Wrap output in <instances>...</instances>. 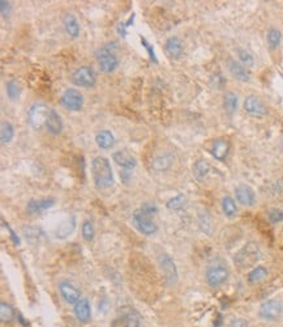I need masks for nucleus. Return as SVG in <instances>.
I'll use <instances>...</instances> for the list:
<instances>
[{
  "instance_id": "obj_22",
  "label": "nucleus",
  "mask_w": 283,
  "mask_h": 327,
  "mask_svg": "<svg viewBox=\"0 0 283 327\" xmlns=\"http://www.w3.org/2000/svg\"><path fill=\"white\" fill-rule=\"evenodd\" d=\"M166 51L171 58L179 59L183 55V42L180 41L179 37L172 36L166 41Z\"/></svg>"
},
{
  "instance_id": "obj_19",
  "label": "nucleus",
  "mask_w": 283,
  "mask_h": 327,
  "mask_svg": "<svg viewBox=\"0 0 283 327\" xmlns=\"http://www.w3.org/2000/svg\"><path fill=\"white\" fill-rule=\"evenodd\" d=\"M212 156L216 160H219V161H223L226 160V157L229 156L230 152V143L226 140V139H216L213 142L212 145Z\"/></svg>"
},
{
  "instance_id": "obj_32",
  "label": "nucleus",
  "mask_w": 283,
  "mask_h": 327,
  "mask_svg": "<svg viewBox=\"0 0 283 327\" xmlns=\"http://www.w3.org/2000/svg\"><path fill=\"white\" fill-rule=\"evenodd\" d=\"M15 318V310L7 302L0 304V319L3 323H9Z\"/></svg>"
},
{
  "instance_id": "obj_15",
  "label": "nucleus",
  "mask_w": 283,
  "mask_h": 327,
  "mask_svg": "<svg viewBox=\"0 0 283 327\" xmlns=\"http://www.w3.org/2000/svg\"><path fill=\"white\" fill-rule=\"evenodd\" d=\"M75 315L77 321L81 323H88L92 319V308H90V302L86 298H81L73 308Z\"/></svg>"
},
{
  "instance_id": "obj_8",
  "label": "nucleus",
  "mask_w": 283,
  "mask_h": 327,
  "mask_svg": "<svg viewBox=\"0 0 283 327\" xmlns=\"http://www.w3.org/2000/svg\"><path fill=\"white\" fill-rule=\"evenodd\" d=\"M71 81L77 87L83 88H92L97 83V73L92 67L83 66L77 68L71 76Z\"/></svg>"
},
{
  "instance_id": "obj_10",
  "label": "nucleus",
  "mask_w": 283,
  "mask_h": 327,
  "mask_svg": "<svg viewBox=\"0 0 283 327\" xmlns=\"http://www.w3.org/2000/svg\"><path fill=\"white\" fill-rule=\"evenodd\" d=\"M258 314L266 321H275L283 314V305L277 300H267L261 304Z\"/></svg>"
},
{
  "instance_id": "obj_45",
  "label": "nucleus",
  "mask_w": 283,
  "mask_h": 327,
  "mask_svg": "<svg viewBox=\"0 0 283 327\" xmlns=\"http://www.w3.org/2000/svg\"><path fill=\"white\" fill-rule=\"evenodd\" d=\"M4 225H5V227H7V229H8V231H9V233H11V237H12L13 242L16 243V245H18V243H20V239H18V237H17V236L15 235V232H13L12 229H11V227H9L8 224H5V222H4Z\"/></svg>"
},
{
  "instance_id": "obj_30",
  "label": "nucleus",
  "mask_w": 283,
  "mask_h": 327,
  "mask_svg": "<svg viewBox=\"0 0 283 327\" xmlns=\"http://www.w3.org/2000/svg\"><path fill=\"white\" fill-rule=\"evenodd\" d=\"M5 92L7 96L11 101H16L21 94V88L16 80H9L8 83L5 84Z\"/></svg>"
},
{
  "instance_id": "obj_2",
  "label": "nucleus",
  "mask_w": 283,
  "mask_h": 327,
  "mask_svg": "<svg viewBox=\"0 0 283 327\" xmlns=\"http://www.w3.org/2000/svg\"><path fill=\"white\" fill-rule=\"evenodd\" d=\"M115 49H117V42L107 43L106 46L96 53V59L98 67L103 73H113L117 71V68L119 67V58L115 54Z\"/></svg>"
},
{
  "instance_id": "obj_14",
  "label": "nucleus",
  "mask_w": 283,
  "mask_h": 327,
  "mask_svg": "<svg viewBox=\"0 0 283 327\" xmlns=\"http://www.w3.org/2000/svg\"><path fill=\"white\" fill-rule=\"evenodd\" d=\"M235 198L236 200L246 207H252L256 203V194L250 186L240 185L235 189Z\"/></svg>"
},
{
  "instance_id": "obj_29",
  "label": "nucleus",
  "mask_w": 283,
  "mask_h": 327,
  "mask_svg": "<svg viewBox=\"0 0 283 327\" xmlns=\"http://www.w3.org/2000/svg\"><path fill=\"white\" fill-rule=\"evenodd\" d=\"M15 136V127L7 121L1 122V128H0V139L3 144H8Z\"/></svg>"
},
{
  "instance_id": "obj_35",
  "label": "nucleus",
  "mask_w": 283,
  "mask_h": 327,
  "mask_svg": "<svg viewBox=\"0 0 283 327\" xmlns=\"http://www.w3.org/2000/svg\"><path fill=\"white\" fill-rule=\"evenodd\" d=\"M94 236H96V229H94V225H93L92 221L89 220H85L83 222V237L86 242H90L94 239Z\"/></svg>"
},
{
  "instance_id": "obj_16",
  "label": "nucleus",
  "mask_w": 283,
  "mask_h": 327,
  "mask_svg": "<svg viewBox=\"0 0 283 327\" xmlns=\"http://www.w3.org/2000/svg\"><path fill=\"white\" fill-rule=\"evenodd\" d=\"M55 204L54 198H43V199H32L28 201L26 210L30 214H42L45 211L50 210Z\"/></svg>"
},
{
  "instance_id": "obj_24",
  "label": "nucleus",
  "mask_w": 283,
  "mask_h": 327,
  "mask_svg": "<svg viewBox=\"0 0 283 327\" xmlns=\"http://www.w3.org/2000/svg\"><path fill=\"white\" fill-rule=\"evenodd\" d=\"M96 143L100 149H110L115 144V138L111 131L102 130L96 135Z\"/></svg>"
},
{
  "instance_id": "obj_25",
  "label": "nucleus",
  "mask_w": 283,
  "mask_h": 327,
  "mask_svg": "<svg viewBox=\"0 0 283 327\" xmlns=\"http://www.w3.org/2000/svg\"><path fill=\"white\" fill-rule=\"evenodd\" d=\"M222 211L227 218H233L237 215V206L236 201L233 200L231 197H225L222 199Z\"/></svg>"
},
{
  "instance_id": "obj_6",
  "label": "nucleus",
  "mask_w": 283,
  "mask_h": 327,
  "mask_svg": "<svg viewBox=\"0 0 283 327\" xmlns=\"http://www.w3.org/2000/svg\"><path fill=\"white\" fill-rule=\"evenodd\" d=\"M132 224L133 227L137 229L140 233L145 236H151L157 233L158 231V227L157 224L153 221V218L149 215H146L142 210H136L132 215Z\"/></svg>"
},
{
  "instance_id": "obj_1",
  "label": "nucleus",
  "mask_w": 283,
  "mask_h": 327,
  "mask_svg": "<svg viewBox=\"0 0 283 327\" xmlns=\"http://www.w3.org/2000/svg\"><path fill=\"white\" fill-rule=\"evenodd\" d=\"M92 176L98 190H104L114 185V174L111 164L104 156H97L92 163Z\"/></svg>"
},
{
  "instance_id": "obj_11",
  "label": "nucleus",
  "mask_w": 283,
  "mask_h": 327,
  "mask_svg": "<svg viewBox=\"0 0 283 327\" xmlns=\"http://www.w3.org/2000/svg\"><path fill=\"white\" fill-rule=\"evenodd\" d=\"M59 292L62 294L63 300L67 302L68 305H76L81 300V292L69 281H60Z\"/></svg>"
},
{
  "instance_id": "obj_38",
  "label": "nucleus",
  "mask_w": 283,
  "mask_h": 327,
  "mask_svg": "<svg viewBox=\"0 0 283 327\" xmlns=\"http://www.w3.org/2000/svg\"><path fill=\"white\" fill-rule=\"evenodd\" d=\"M267 220L271 224H278V222L283 221V211L278 210V208H271L267 211Z\"/></svg>"
},
{
  "instance_id": "obj_18",
  "label": "nucleus",
  "mask_w": 283,
  "mask_h": 327,
  "mask_svg": "<svg viewBox=\"0 0 283 327\" xmlns=\"http://www.w3.org/2000/svg\"><path fill=\"white\" fill-rule=\"evenodd\" d=\"M76 229V218L75 216H71L68 218L67 220H64L63 222H60L55 231V238L58 239H66L68 238L69 236L75 232Z\"/></svg>"
},
{
  "instance_id": "obj_28",
  "label": "nucleus",
  "mask_w": 283,
  "mask_h": 327,
  "mask_svg": "<svg viewBox=\"0 0 283 327\" xmlns=\"http://www.w3.org/2000/svg\"><path fill=\"white\" fill-rule=\"evenodd\" d=\"M237 105H239V98L233 92H229L225 94L223 98V106L225 110L229 114H233L237 110Z\"/></svg>"
},
{
  "instance_id": "obj_37",
  "label": "nucleus",
  "mask_w": 283,
  "mask_h": 327,
  "mask_svg": "<svg viewBox=\"0 0 283 327\" xmlns=\"http://www.w3.org/2000/svg\"><path fill=\"white\" fill-rule=\"evenodd\" d=\"M185 204V198L183 197V195H178V197L172 198V199H170V200L167 201V208L168 210H180L182 207Z\"/></svg>"
},
{
  "instance_id": "obj_21",
  "label": "nucleus",
  "mask_w": 283,
  "mask_h": 327,
  "mask_svg": "<svg viewBox=\"0 0 283 327\" xmlns=\"http://www.w3.org/2000/svg\"><path fill=\"white\" fill-rule=\"evenodd\" d=\"M227 64H229L230 73H231L235 79L240 80V81H244V83L250 81V73H248V71H247L246 67H244L242 63H239V62L233 60V59H229Z\"/></svg>"
},
{
  "instance_id": "obj_42",
  "label": "nucleus",
  "mask_w": 283,
  "mask_h": 327,
  "mask_svg": "<svg viewBox=\"0 0 283 327\" xmlns=\"http://www.w3.org/2000/svg\"><path fill=\"white\" fill-rule=\"evenodd\" d=\"M9 9H11V7H9L8 1H5V0H1V1H0V12L3 13V16L8 15Z\"/></svg>"
},
{
  "instance_id": "obj_41",
  "label": "nucleus",
  "mask_w": 283,
  "mask_h": 327,
  "mask_svg": "<svg viewBox=\"0 0 283 327\" xmlns=\"http://www.w3.org/2000/svg\"><path fill=\"white\" fill-rule=\"evenodd\" d=\"M229 327H250V322L243 318H233L231 322H230Z\"/></svg>"
},
{
  "instance_id": "obj_12",
  "label": "nucleus",
  "mask_w": 283,
  "mask_h": 327,
  "mask_svg": "<svg viewBox=\"0 0 283 327\" xmlns=\"http://www.w3.org/2000/svg\"><path fill=\"white\" fill-rule=\"evenodd\" d=\"M244 110L254 117H264L267 114V108L263 101L256 96H248L244 101Z\"/></svg>"
},
{
  "instance_id": "obj_34",
  "label": "nucleus",
  "mask_w": 283,
  "mask_h": 327,
  "mask_svg": "<svg viewBox=\"0 0 283 327\" xmlns=\"http://www.w3.org/2000/svg\"><path fill=\"white\" fill-rule=\"evenodd\" d=\"M24 235H25L26 239H29L30 242H37L41 237H43V231H42L41 228L28 227L24 228Z\"/></svg>"
},
{
  "instance_id": "obj_44",
  "label": "nucleus",
  "mask_w": 283,
  "mask_h": 327,
  "mask_svg": "<svg viewBox=\"0 0 283 327\" xmlns=\"http://www.w3.org/2000/svg\"><path fill=\"white\" fill-rule=\"evenodd\" d=\"M117 33L120 34L121 37H127V26H125V22H120L117 25Z\"/></svg>"
},
{
  "instance_id": "obj_40",
  "label": "nucleus",
  "mask_w": 283,
  "mask_h": 327,
  "mask_svg": "<svg viewBox=\"0 0 283 327\" xmlns=\"http://www.w3.org/2000/svg\"><path fill=\"white\" fill-rule=\"evenodd\" d=\"M141 43H142V46L145 47L146 50H148V53H149L150 59H151V60H153V62H155V63H157V62H158V60H157V56H155L154 49H153V47H151V45H150V43L148 42V41H146V39H145V38H144V37H141Z\"/></svg>"
},
{
  "instance_id": "obj_17",
  "label": "nucleus",
  "mask_w": 283,
  "mask_h": 327,
  "mask_svg": "<svg viewBox=\"0 0 283 327\" xmlns=\"http://www.w3.org/2000/svg\"><path fill=\"white\" fill-rule=\"evenodd\" d=\"M113 160L121 169H128V170H132L136 166V164H137L133 156L131 155L129 152L123 151V149L121 151L114 152Z\"/></svg>"
},
{
  "instance_id": "obj_23",
  "label": "nucleus",
  "mask_w": 283,
  "mask_h": 327,
  "mask_svg": "<svg viewBox=\"0 0 283 327\" xmlns=\"http://www.w3.org/2000/svg\"><path fill=\"white\" fill-rule=\"evenodd\" d=\"M46 128H47V131L52 135H59L60 132H62L63 121L56 110L51 109L50 117H49V119H47Z\"/></svg>"
},
{
  "instance_id": "obj_33",
  "label": "nucleus",
  "mask_w": 283,
  "mask_h": 327,
  "mask_svg": "<svg viewBox=\"0 0 283 327\" xmlns=\"http://www.w3.org/2000/svg\"><path fill=\"white\" fill-rule=\"evenodd\" d=\"M266 275H267L266 269L263 267V266H258V267L253 269L250 273H248V281L252 283V284H254V283H258V281L264 280V279L266 277Z\"/></svg>"
},
{
  "instance_id": "obj_27",
  "label": "nucleus",
  "mask_w": 283,
  "mask_h": 327,
  "mask_svg": "<svg viewBox=\"0 0 283 327\" xmlns=\"http://www.w3.org/2000/svg\"><path fill=\"white\" fill-rule=\"evenodd\" d=\"M199 227L205 235H212L213 232V220L210 215L206 211H201L199 214Z\"/></svg>"
},
{
  "instance_id": "obj_4",
  "label": "nucleus",
  "mask_w": 283,
  "mask_h": 327,
  "mask_svg": "<svg viewBox=\"0 0 283 327\" xmlns=\"http://www.w3.org/2000/svg\"><path fill=\"white\" fill-rule=\"evenodd\" d=\"M50 108L45 104H33L26 114L30 126L35 130H39L43 126H46L47 119L50 117Z\"/></svg>"
},
{
  "instance_id": "obj_36",
  "label": "nucleus",
  "mask_w": 283,
  "mask_h": 327,
  "mask_svg": "<svg viewBox=\"0 0 283 327\" xmlns=\"http://www.w3.org/2000/svg\"><path fill=\"white\" fill-rule=\"evenodd\" d=\"M236 53H237V56H239V59H240V62H242L244 66H248V67H253L254 59H253V56H252V55L248 53V51L244 50V49H237Z\"/></svg>"
},
{
  "instance_id": "obj_3",
  "label": "nucleus",
  "mask_w": 283,
  "mask_h": 327,
  "mask_svg": "<svg viewBox=\"0 0 283 327\" xmlns=\"http://www.w3.org/2000/svg\"><path fill=\"white\" fill-rule=\"evenodd\" d=\"M261 249L256 242H248L235 254V264L240 269H248L261 259Z\"/></svg>"
},
{
  "instance_id": "obj_7",
  "label": "nucleus",
  "mask_w": 283,
  "mask_h": 327,
  "mask_svg": "<svg viewBox=\"0 0 283 327\" xmlns=\"http://www.w3.org/2000/svg\"><path fill=\"white\" fill-rule=\"evenodd\" d=\"M205 277H206V283L212 288H218V287H221L222 284H225L226 281L229 280L230 271L223 264H212L206 270Z\"/></svg>"
},
{
  "instance_id": "obj_5",
  "label": "nucleus",
  "mask_w": 283,
  "mask_h": 327,
  "mask_svg": "<svg viewBox=\"0 0 283 327\" xmlns=\"http://www.w3.org/2000/svg\"><path fill=\"white\" fill-rule=\"evenodd\" d=\"M157 262H158L159 270H161V272H162L167 284H176V281L179 279V272H178V267H176L174 259L166 253H162L157 258Z\"/></svg>"
},
{
  "instance_id": "obj_9",
  "label": "nucleus",
  "mask_w": 283,
  "mask_h": 327,
  "mask_svg": "<svg viewBox=\"0 0 283 327\" xmlns=\"http://www.w3.org/2000/svg\"><path fill=\"white\" fill-rule=\"evenodd\" d=\"M60 104L64 109L69 111H79L83 106V96L75 88H68L60 97Z\"/></svg>"
},
{
  "instance_id": "obj_20",
  "label": "nucleus",
  "mask_w": 283,
  "mask_h": 327,
  "mask_svg": "<svg viewBox=\"0 0 283 327\" xmlns=\"http://www.w3.org/2000/svg\"><path fill=\"white\" fill-rule=\"evenodd\" d=\"M63 26L66 29V33L71 38H77L80 36V24L75 15L67 13L66 16L63 17Z\"/></svg>"
},
{
  "instance_id": "obj_13",
  "label": "nucleus",
  "mask_w": 283,
  "mask_h": 327,
  "mask_svg": "<svg viewBox=\"0 0 283 327\" xmlns=\"http://www.w3.org/2000/svg\"><path fill=\"white\" fill-rule=\"evenodd\" d=\"M111 327H141L140 315L136 311H127L114 319Z\"/></svg>"
},
{
  "instance_id": "obj_26",
  "label": "nucleus",
  "mask_w": 283,
  "mask_h": 327,
  "mask_svg": "<svg viewBox=\"0 0 283 327\" xmlns=\"http://www.w3.org/2000/svg\"><path fill=\"white\" fill-rule=\"evenodd\" d=\"M209 172H210V165L205 160H199L193 166V176L196 177V180L202 181L208 176Z\"/></svg>"
},
{
  "instance_id": "obj_31",
  "label": "nucleus",
  "mask_w": 283,
  "mask_h": 327,
  "mask_svg": "<svg viewBox=\"0 0 283 327\" xmlns=\"http://www.w3.org/2000/svg\"><path fill=\"white\" fill-rule=\"evenodd\" d=\"M266 39L267 43H269V47L274 50V49H277V47L279 46V43L282 41V33H281L278 29L271 28V29L267 30Z\"/></svg>"
},
{
  "instance_id": "obj_39",
  "label": "nucleus",
  "mask_w": 283,
  "mask_h": 327,
  "mask_svg": "<svg viewBox=\"0 0 283 327\" xmlns=\"http://www.w3.org/2000/svg\"><path fill=\"white\" fill-rule=\"evenodd\" d=\"M140 210H142L145 212L146 215H149V216H153L158 212V207L155 206L154 203H150V201H146L144 203L141 207H140Z\"/></svg>"
},
{
  "instance_id": "obj_43",
  "label": "nucleus",
  "mask_w": 283,
  "mask_h": 327,
  "mask_svg": "<svg viewBox=\"0 0 283 327\" xmlns=\"http://www.w3.org/2000/svg\"><path fill=\"white\" fill-rule=\"evenodd\" d=\"M131 176H132V170H128V169H123V170H120V177H121V181L123 182H128L129 178H131Z\"/></svg>"
}]
</instances>
